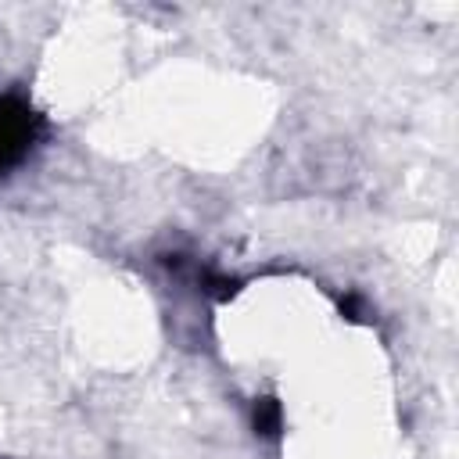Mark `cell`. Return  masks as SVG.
I'll use <instances>...</instances> for the list:
<instances>
[{
    "instance_id": "1",
    "label": "cell",
    "mask_w": 459,
    "mask_h": 459,
    "mask_svg": "<svg viewBox=\"0 0 459 459\" xmlns=\"http://www.w3.org/2000/svg\"><path fill=\"white\" fill-rule=\"evenodd\" d=\"M32 136H36V115L29 111V104L14 97L0 100V172H7L25 158Z\"/></svg>"
}]
</instances>
